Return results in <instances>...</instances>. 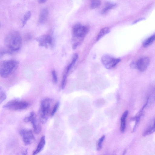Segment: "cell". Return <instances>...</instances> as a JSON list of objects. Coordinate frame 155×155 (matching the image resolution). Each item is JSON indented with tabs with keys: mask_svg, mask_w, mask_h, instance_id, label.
I'll return each instance as SVG.
<instances>
[{
	"mask_svg": "<svg viewBox=\"0 0 155 155\" xmlns=\"http://www.w3.org/2000/svg\"><path fill=\"white\" fill-rule=\"evenodd\" d=\"M5 46L10 51H15L19 50L22 44V39L18 32L13 31L8 34L5 38Z\"/></svg>",
	"mask_w": 155,
	"mask_h": 155,
	"instance_id": "1",
	"label": "cell"
},
{
	"mask_svg": "<svg viewBox=\"0 0 155 155\" xmlns=\"http://www.w3.org/2000/svg\"><path fill=\"white\" fill-rule=\"evenodd\" d=\"M88 31V28L80 24L74 25L72 29V34L74 40L75 42L73 45L72 48L75 49L83 40Z\"/></svg>",
	"mask_w": 155,
	"mask_h": 155,
	"instance_id": "2",
	"label": "cell"
},
{
	"mask_svg": "<svg viewBox=\"0 0 155 155\" xmlns=\"http://www.w3.org/2000/svg\"><path fill=\"white\" fill-rule=\"evenodd\" d=\"M18 64L17 61L14 60H8L3 61L0 67L1 76L3 78L9 76L16 68Z\"/></svg>",
	"mask_w": 155,
	"mask_h": 155,
	"instance_id": "3",
	"label": "cell"
},
{
	"mask_svg": "<svg viewBox=\"0 0 155 155\" xmlns=\"http://www.w3.org/2000/svg\"><path fill=\"white\" fill-rule=\"evenodd\" d=\"M52 101V99L50 98H45L41 101L39 113L40 120L43 124L48 119Z\"/></svg>",
	"mask_w": 155,
	"mask_h": 155,
	"instance_id": "4",
	"label": "cell"
},
{
	"mask_svg": "<svg viewBox=\"0 0 155 155\" xmlns=\"http://www.w3.org/2000/svg\"><path fill=\"white\" fill-rule=\"evenodd\" d=\"M29 103L26 101L15 99L8 101L3 107L12 110H18L26 109Z\"/></svg>",
	"mask_w": 155,
	"mask_h": 155,
	"instance_id": "5",
	"label": "cell"
},
{
	"mask_svg": "<svg viewBox=\"0 0 155 155\" xmlns=\"http://www.w3.org/2000/svg\"><path fill=\"white\" fill-rule=\"evenodd\" d=\"M120 58H115L108 54L103 55L101 61L105 67L107 69H111L115 67L120 61Z\"/></svg>",
	"mask_w": 155,
	"mask_h": 155,
	"instance_id": "6",
	"label": "cell"
},
{
	"mask_svg": "<svg viewBox=\"0 0 155 155\" xmlns=\"http://www.w3.org/2000/svg\"><path fill=\"white\" fill-rule=\"evenodd\" d=\"M24 121L25 122H31L35 134H38L40 132L41 130V125L34 112H31L28 116L25 117Z\"/></svg>",
	"mask_w": 155,
	"mask_h": 155,
	"instance_id": "7",
	"label": "cell"
},
{
	"mask_svg": "<svg viewBox=\"0 0 155 155\" xmlns=\"http://www.w3.org/2000/svg\"><path fill=\"white\" fill-rule=\"evenodd\" d=\"M23 141L26 145H29L35 141V138L32 131L30 130L23 129L19 131Z\"/></svg>",
	"mask_w": 155,
	"mask_h": 155,
	"instance_id": "8",
	"label": "cell"
},
{
	"mask_svg": "<svg viewBox=\"0 0 155 155\" xmlns=\"http://www.w3.org/2000/svg\"><path fill=\"white\" fill-rule=\"evenodd\" d=\"M150 60L148 57H143L136 62V68L140 71H145L150 63Z\"/></svg>",
	"mask_w": 155,
	"mask_h": 155,
	"instance_id": "9",
	"label": "cell"
},
{
	"mask_svg": "<svg viewBox=\"0 0 155 155\" xmlns=\"http://www.w3.org/2000/svg\"><path fill=\"white\" fill-rule=\"evenodd\" d=\"M39 45L41 47L47 48L48 45H51L52 42L51 37L49 35H45L41 36L36 39Z\"/></svg>",
	"mask_w": 155,
	"mask_h": 155,
	"instance_id": "10",
	"label": "cell"
},
{
	"mask_svg": "<svg viewBox=\"0 0 155 155\" xmlns=\"http://www.w3.org/2000/svg\"><path fill=\"white\" fill-rule=\"evenodd\" d=\"M45 136L43 135L41 137L37 148L33 152V155H36L41 152L43 149L45 144Z\"/></svg>",
	"mask_w": 155,
	"mask_h": 155,
	"instance_id": "11",
	"label": "cell"
},
{
	"mask_svg": "<svg viewBox=\"0 0 155 155\" xmlns=\"http://www.w3.org/2000/svg\"><path fill=\"white\" fill-rule=\"evenodd\" d=\"M127 110H126L123 114L121 118L120 131L122 133H124L126 128V118L128 114Z\"/></svg>",
	"mask_w": 155,
	"mask_h": 155,
	"instance_id": "12",
	"label": "cell"
},
{
	"mask_svg": "<svg viewBox=\"0 0 155 155\" xmlns=\"http://www.w3.org/2000/svg\"><path fill=\"white\" fill-rule=\"evenodd\" d=\"M48 10L47 8H43L41 10L39 18V22L42 23L45 21L48 15Z\"/></svg>",
	"mask_w": 155,
	"mask_h": 155,
	"instance_id": "13",
	"label": "cell"
},
{
	"mask_svg": "<svg viewBox=\"0 0 155 155\" xmlns=\"http://www.w3.org/2000/svg\"><path fill=\"white\" fill-rule=\"evenodd\" d=\"M110 32V29L108 27H105L102 28L99 32L96 38V41H98L103 36Z\"/></svg>",
	"mask_w": 155,
	"mask_h": 155,
	"instance_id": "14",
	"label": "cell"
},
{
	"mask_svg": "<svg viewBox=\"0 0 155 155\" xmlns=\"http://www.w3.org/2000/svg\"><path fill=\"white\" fill-rule=\"evenodd\" d=\"M116 5L114 3L111 2H107L102 10L101 12L102 13V14L106 13L109 10L114 8Z\"/></svg>",
	"mask_w": 155,
	"mask_h": 155,
	"instance_id": "15",
	"label": "cell"
},
{
	"mask_svg": "<svg viewBox=\"0 0 155 155\" xmlns=\"http://www.w3.org/2000/svg\"><path fill=\"white\" fill-rule=\"evenodd\" d=\"M155 131V119L153 125L149 127L143 132V135L145 136L150 135Z\"/></svg>",
	"mask_w": 155,
	"mask_h": 155,
	"instance_id": "16",
	"label": "cell"
},
{
	"mask_svg": "<svg viewBox=\"0 0 155 155\" xmlns=\"http://www.w3.org/2000/svg\"><path fill=\"white\" fill-rule=\"evenodd\" d=\"M155 40V34L146 39L144 42L143 45L144 47H147L151 45Z\"/></svg>",
	"mask_w": 155,
	"mask_h": 155,
	"instance_id": "17",
	"label": "cell"
},
{
	"mask_svg": "<svg viewBox=\"0 0 155 155\" xmlns=\"http://www.w3.org/2000/svg\"><path fill=\"white\" fill-rule=\"evenodd\" d=\"M78 58V55L77 53H75L73 55L71 62L67 66V70L70 71V70L73 67L76 61Z\"/></svg>",
	"mask_w": 155,
	"mask_h": 155,
	"instance_id": "18",
	"label": "cell"
},
{
	"mask_svg": "<svg viewBox=\"0 0 155 155\" xmlns=\"http://www.w3.org/2000/svg\"><path fill=\"white\" fill-rule=\"evenodd\" d=\"M31 16V13L30 11L27 12L24 15L22 20V27L26 24L27 21L29 19Z\"/></svg>",
	"mask_w": 155,
	"mask_h": 155,
	"instance_id": "19",
	"label": "cell"
},
{
	"mask_svg": "<svg viewBox=\"0 0 155 155\" xmlns=\"http://www.w3.org/2000/svg\"><path fill=\"white\" fill-rule=\"evenodd\" d=\"M101 0H91V6L92 9H95L99 6Z\"/></svg>",
	"mask_w": 155,
	"mask_h": 155,
	"instance_id": "20",
	"label": "cell"
},
{
	"mask_svg": "<svg viewBox=\"0 0 155 155\" xmlns=\"http://www.w3.org/2000/svg\"><path fill=\"white\" fill-rule=\"evenodd\" d=\"M0 103L1 104L6 98V94L1 87H0Z\"/></svg>",
	"mask_w": 155,
	"mask_h": 155,
	"instance_id": "21",
	"label": "cell"
},
{
	"mask_svg": "<svg viewBox=\"0 0 155 155\" xmlns=\"http://www.w3.org/2000/svg\"><path fill=\"white\" fill-rule=\"evenodd\" d=\"M105 137V136L104 135L101 137L99 140L97 145V150H99L101 149L102 147V143Z\"/></svg>",
	"mask_w": 155,
	"mask_h": 155,
	"instance_id": "22",
	"label": "cell"
},
{
	"mask_svg": "<svg viewBox=\"0 0 155 155\" xmlns=\"http://www.w3.org/2000/svg\"><path fill=\"white\" fill-rule=\"evenodd\" d=\"M59 104L60 103L59 101L57 102L55 104L51 114V116H53L57 112L59 108Z\"/></svg>",
	"mask_w": 155,
	"mask_h": 155,
	"instance_id": "23",
	"label": "cell"
},
{
	"mask_svg": "<svg viewBox=\"0 0 155 155\" xmlns=\"http://www.w3.org/2000/svg\"><path fill=\"white\" fill-rule=\"evenodd\" d=\"M52 75L53 81L55 83H57L58 81V78L57 74L55 71H52Z\"/></svg>",
	"mask_w": 155,
	"mask_h": 155,
	"instance_id": "24",
	"label": "cell"
},
{
	"mask_svg": "<svg viewBox=\"0 0 155 155\" xmlns=\"http://www.w3.org/2000/svg\"><path fill=\"white\" fill-rule=\"evenodd\" d=\"M67 76L64 74L63 76L62 81L61 83V87L62 89H64V88L66 82V79Z\"/></svg>",
	"mask_w": 155,
	"mask_h": 155,
	"instance_id": "25",
	"label": "cell"
},
{
	"mask_svg": "<svg viewBox=\"0 0 155 155\" xmlns=\"http://www.w3.org/2000/svg\"><path fill=\"white\" fill-rule=\"evenodd\" d=\"M46 0H38V2L40 3H45Z\"/></svg>",
	"mask_w": 155,
	"mask_h": 155,
	"instance_id": "26",
	"label": "cell"
},
{
	"mask_svg": "<svg viewBox=\"0 0 155 155\" xmlns=\"http://www.w3.org/2000/svg\"><path fill=\"white\" fill-rule=\"evenodd\" d=\"M27 150L26 149L24 152L23 154H26L27 153Z\"/></svg>",
	"mask_w": 155,
	"mask_h": 155,
	"instance_id": "27",
	"label": "cell"
}]
</instances>
